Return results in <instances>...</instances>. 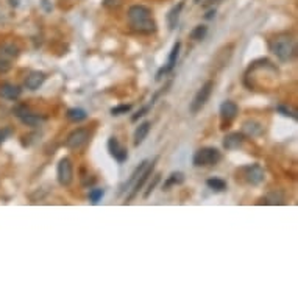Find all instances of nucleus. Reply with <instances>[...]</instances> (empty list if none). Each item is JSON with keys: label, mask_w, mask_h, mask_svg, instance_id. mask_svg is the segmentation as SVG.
<instances>
[{"label": "nucleus", "mask_w": 298, "mask_h": 298, "mask_svg": "<svg viewBox=\"0 0 298 298\" xmlns=\"http://www.w3.org/2000/svg\"><path fill=\"white\" fill-rule=\"evenodd\" d=\"M128 22L137 33L152 35L156 32V22L152 16V9L144 5H133L128 8Z\"/></svg>", "instance_id": "1"}, {"label": "nucleus", "mask_w": 298, "mask_h": 298, "mask_svg": "<svg viewBox=\"0 0 298 298\" xmlns=\"http://www.w3.org/2000/svg\"><path fill=\"white\" fill-rule=\"evenodd\" d=\"M272 52L276 55L280 61H291L297 53V47L289 36H280L272 43Z\"/></svg>", "instance_id": "2"}, {"label": "nucleus", "mask_w": 298, "mask_h": 298, "mask_svg": "<svg viewBox=\"0 0 298 298\" xmlns=\"http://www.w3.org/2000/svg\"><path fill=\"white\" fill-rule=\"evenodd\" d=\"M222 161V153L214 147H202L194 153L192 163L195 167H208L215 166Z\"/></svg>", "instance_id": "3"}, {"label": "nucleus", "mask_w": 298, "mask_h": 298, "mask_svg": "<svg viewBox=\"0 0 298 298\" xmlns=\"http://www.w3.org/2000/svg\"><path fill=\"white\" fill-rule=\"evenodd\" d=\"M213 89H214V83L213 82H206L200 89L197 91L194 100L191 102V106H189V111L191 114H197L200 113L202 109L205 108V105L210 100V97L213 94Z\"/></svg>", "instance_id": "4"}, {"label": "nucleus", "mask_w": 298, "mask_h": 298, "mask_svg": "<svg viewBox=\"0 0 298 298\" xmlns=\"http://www.w3.org/2000/svg\"><path fill=\"white\" fill-rule=\"evenodd\" d=\"M241 172H242V178L245 180V183L252 184V186L261 184L265 178V172L259 164H248L241 169Z\"/></svg>", "instance_id": "5"}, {"label": "nucleus", "mask_w": 298, "mask_h": 298, "mask_svg": "<svg viewBox=\"0 0 298 298\" xmlns=\"http://www.w3.org/2000/svg\"><path fill=\"white\" fill-rule=\"evenodd\" d=\"M56 176L61 186H71L74 181V166L69 158H61L56 167Z\"/></svg>", "instance_id": "6"}, {"label": "nucleus", "mask_w": 298, "mask_h": 298, "mask_svg": "<svg viewBox=\"0 0 298 298\" xmlns=\"http://www.w3.org/2000/svg\"><path fill=\"white\" fill-rule=\"evenodd\" d=\"M156 161H158V158H155V160L150 163L148 161V164H147V167L142 170V173L139 175L137 178H136V181H134V184H133V191L130 192V195L127 197V200H125V203H130L133 198L139 194V191L142 189L144 187V184L148 181V178H150L152 175H153V170H155V164H156Z\"/></svg>", "instance_id": "7"}, {"label": "nucleus", "mask_w": 298, "mask_h": 298, "mask_svg": "<svg viewBox=\"0 0 298 298\" xmlns=\"http://www.w3.org/2000/svg\"><path fill=\"white\" fill-rule=\"evenodd\" d=\"M87 139H89V131L86 128H77V130H74L67 136L66 147L72 148V150H78V148H82L87 142Z\"/></svg>", "instance_id": "8"}, {"label": "nucleus", "mask_w": 298, "mask_h": 298, "mask_svg": "<svg viewBox=\"0 0 298 298\" xmlns=\"http://www.w3.org/2000/svg\"><path fill=\"white\" fill-rule=\"evenodd\" d=\"M108 150H109V155H111L119 164H122V163H125L128 160L127 148L122 147L121 142H119V139L114 137V136H111L108 139Z\"/></svg>", "instance_id": "9"}, {"label": "nucleus", "mask_w": 298, "mask_h": 298, "mask_svg": "<svg viewBox=\"0 0 298 298\" xmlns=\"http://www.w3.org/2000/svg\"><path fill=\"white\" fill-rule=\"evenodd\" d=\"M180 48H181V43H175V44H173V47H172V50H170V55H169V59H167L166 66H163V67L160 69V71H158V74H156V80H161L163 75H167V74L170 72L172 69L175 67L176 59H178V55H180Z\"/></svg>", "instance_id": "10"}, {"label": "nucleus", "mask_w": 298, "mask_h": 298, "mask_svg": "<svg viewBox=\"0 0 298 298\" xmlns=\"http://www.w3.org/2000/svg\"><path fill=\"white\" fill-rule=\"evenodd\" d=\"M245 142V136L244 133H230L223 137V148L225 150H237L241 148Z\"/></svg>", "instance_id": "11"}, {"label": "nucleus", "mask_w": 298, "mask_h": 298, "mask_svg": "<svg viewBox=\"0 0 298 298\" xmlns=\"http://www.w3.org/2000/svg\"><path fill=\"white\" fill-rule=\"evenodd\" d=\"M45 78H47V75L44 72H39V71L30 72L25 78V87L30 89V91H36V89H39L44 85Z\"/></svg>", "instance_id": "12"}, {"label": "nucleus", "mask_w": 298, "mask_h": 298, "mask_svg": "<svg viewBox=\"0 0 298 298\" xmlns=\"http://www.w3.org/2000/svg\"><path fill=\"white\" fill-rule=\"evenodd\" d=\"M21 95H22L21 86L11 85V83L0 85V97H2V98H6V100H17Z\"/></svg>", "instance_id": "13"}, {"label": "nucleus", "mask_w": 298, "mask_h": 298, "mask_svg": "<svg viewBox=\"0 0 298 298\" xmlns=\"http://www.w3.org/2000/svg\"><path fill=\"white\" fill-rule=\"evenodd\" d=\"M237 113H239V106L231 100H225L220 105V117L226 122H231L233 119H236Z\"/></svg>", "instance_id": "14"}, {"label": "nucleus", "mask_w": 298, "mask_h": 298, "mask_svg": "<svg viewBox=\"0 0 298 298\" xmlns=\"http://www.w3.org/2000/svg\"><path fill=\"white\" fill-rule=\"evenodd\" d=\"M150 127H152V124L150 122H142L141 125H139L137 128H136V131H134V145L136 147H139L141 145L144 141H145V137L148 136V133H150Z\"/></svg>", "instance_id": "15"}, {"label": "nucleus", "mask_w": 298, "mask_h": 298, "mask_svg": "<svg viewBox=\"0 0 298 298\" xmlns=\"http://www.w3.org/2000/svg\"><path fill=\"white\" fill-rule=\"evenodd\" d=\"M183 6H184V2H180L178 5H175V6L170 9V11H169V14H167V25H169V28H170V30H175V28H176L178 19H180V13H181Z\"/></svg>", "instance_id": "16"}, {"label": "nucleus", "mask_w": 298, "mask_h": 298, "mask_svg": "<svg viewBox=\"0 0 298 298\" xmlns=\"http://www.w3.org/2000/svg\"><path fill=\"white\" fill-rule=\"evenodd\" d=\"M244 133L250 137H256V136H261L264 133V127L256 122V121H248L244 124Z\"/></svg>", "instance_id": "17"}, {"label": "nucleus", "mask_w": 298, "mask_h": 298, "mask_svg": "<svg viewBox=\"0 0 298 298\" xmlns=\"http://www.w3.org/2000/svg\"><path fill=\"white\" fill-rule=\"evenodd\" d=\"M66 117H67L71 122H75V124H77V122H83L85 119L87 117V114H86L85 109H82V108H71V109H67Z\"/></svg>", "instance_id": "18"}, {"label": "nucleus", "mask_w": 298, "mask_h": 298, "mask_svg": "<svg viewBox=\"0 0 298 298\" xmlns=\"http://www.w3.org/2000/svg\"><path fill=\"white\" fill-rule=\"evenodd\" d=\"M44 121H45L44 116L35 114V113H32V111L27 113L25 116L21 117V122L25 124V125H28V127H36V125H39V124H43Z\"/></svg>", "instance_id": "19"}, {"label": "nucleus", "mask_w": 298, "mask_h": 298, "mask_svg": "<svg viewBox=\"0 0 298 298\" xmlns=\"http://www.w3.org/2000/svg\"><path fill=\"white\" fill-rule=\"evenodd\" d=\"M0 55H2L3 58H6V59H9V61H11L13 58H17V55H19V48H17L14 44H11V43L3 44L2 47H0Z\"/></svg>", "instance_id": "20"}, {"label": "nucleus", "mask_w": 298, "mask_h": 298, "mask_svg": "<svg viewBox=\"0 0 298 298\" xmlns=\"http://www.w3.org/2000/svg\"><path fill=\"white\" fill-rule=\"evenodd\" d=\"M183 183H184V173H181V172H172L170 176H169L167 180H166L163 189L167 191L169 187L176 186V184H183Z\"/></svg>", "instance_id": "21"}, {"label": "nucleus", "mask_w": 298, "mask_h": 298, "mask_svg": "<svg viewBox=\"0 0 298 298\" xmlns=\"http://www.w3.org/2000/svg\"><path fill=\"white\" fill-rule=\"evenodd\" d=\"M206 186L210 187V189L215 191V192L226 191V181H223L222 178H210V180L206 181Z\"/></svg>", "instance_id": "22"}, {"label": "nucleus", "mask_w": 298, "mask_h": 298, "mask_svg": "<svg viewBox=\"0 0 298 298\" xmlns=\"http://www.w3.org/2000/svg\"><path fill=\"white\" fill-rule=\"evenodd\" d=\"M206 35H208V27L206 25H197L191 32L189 38L192 39V41H202V39L206 38Z\"/></svg>", "instance_id": "23"}, {"label": "nucleus", "mask_w": 298, "mask_h": 298, "mask_svg": "<svg viewBox=\"0 0 298 298\" xmlns=\"http://www.w3.org/2000/svg\"><path fill=\"white\" fill-rule=\"evenodd\" d=\"M283 205L284 203V198L280 192H273V194H269L265 198H262V200L259 202V205Z\"/></svg>", "instance_id": "24"}, {"label": "nucleus", "mask_w": 298, "mask_h": 298, "mask_svg": "<svg viewBox=\"0 0 298 298\" xmlns=\"http://www.w3.org/2000/svg\"><path fill=\"white\" fill-rule=\"evenodd\" d=\"M147 164H148V161H142L141 164H139L136 169H134V172L131 173V176H130V180H128L127 183H125V186H124V191L127 189V187H130L134 181H136V178L139 176V175H141L142 173V170H144V169L147 167Z\"/></svg>", "instance_id": "25"}, {"label": "nucleus", "mask_w": 298, "mask_h": 298, "mask_svg": "<svg viewBox=\"0 0 298 298\" xmlns=\"http://www.w3.org/2000/svg\"><path fill=\"white\" fill-rule=\"evenodd\" d=\"M131 111V105H117L114 108H111V116H122V114H127Z\"/></svg>", "instance_id": "26"}, {"label": "nucleus", "mask_w": 298, "mask_h": 298, "mask_svg": "<svg viewBox=\"0 0 298 298\" xmlns=\"http://www.w3.org/2000/svg\"><path fill=\"white\" fill-rule=\"evenodd\" d=\"M103 195H105L103 189H92L91 192H89V202H91L92 205H97L103 198Z\"/></svg>", "instance_id": "27"}, {"label": "nucleus", "mask_w": 298, "mask_h": 298, "mask_svg": "<svg viewBox=\"0 0 298 298\" xmlns=\"http://www.w3.org/2000/svg\"><path fill=\"white\" fill-rule=\"evenodd\" d=\"M160 180H161V175L160 173H156V175H153V181L148 184V187H147V191L144 192V198H148L152 195V192L155 191V187H156V184L160 183Z\"/></svg>", "instance_id": "28"}, {"label": "nucleus", "mask_w": 298, "mask_h": 298, "mask_svg": "<svg viewBox=\"0 0 298 298\" xmlns=\"http://www.w3.org/2000/svg\"><path fill=\"white\" fill-rule=\"evenodd\" d=\"M150 108H152V103H148V105H145V106H142L141 109H139V111L136 113V114H133L131 116V122H137L139 119L141 117H144L148 111H150Z\"/></svg>", "instance_id": "29"}, {"label": "nucleus", "mask_w": 298, "mask_h": 298, "mask_svg": "<svg viewBox=\"0 0 298 298\" xmlns=\"http://www.w3.org/2000/svg\"><path fill=\"white\" fill-rule=\"evenodd\" d=\"M276 111L278 113H281L283 116H286V117H292V119H297V113L294 111V109H291V108H287V106H284V105H280L276 108Z\"/></svg>", "instance_id": "30"}, {"label": "nucleus", "mask_w": 298, "mask_h": 298, "mask_svg": "<svg viewBox=\"0 0 298 298\" xmlns=\"http://www.w3.org/2000/svg\"><path fill=\"white\" fill-rule=\"evenodd\" d=\"M9 67H11V61L6 58H3L2 55H0V74H5L9 71Z\"/></svg>", "instance_id": "31"}, {"label": "nucleus", "mask_w": 298, "mask_h": 298, "mask_svg": "<svg viewBox=\"0 0 298 298\" xmlns=\"http://www.w3.org/2000/svg\"><path fill=\"white\" fill-rule=\"evenodd\" d=\"M124 0H103V6L108 9H116L122 5Z\"/></svg>", "instance_id": "32"}, {"label": "nucleus", "mask_w": 298, "mask_h": 298, "mask_svg": "<svg viewBox=\"0 0 298 298\" xmlns=\"http://www.w3.org/2000/svg\"><path fill=\"white\" fill-rule=\"evenodd\" d=\"M13 113H14V116H17L19 119H21L22 116H25L27 113H30V109H28L25 105H19V106H16V108L13 109Z\"/></svg>", "instance_id": "33"}, {"label": "nucleus", "mask_w": 298, "mask_h": 298, "mask_svg": "<svg viewBox=\"0 0 298 298\" xmlns=\"http://www.w3.org/2000/svg\"><path fill=\"white\" fill-rule=\"evenodd\" d=\"M11 134H13L11 128H0V144L5 142L8 139V136H11Z\"/></svg>", "instance_id": "34"}, {"label": "nucleus", "mask_w": 298, "mask_h": 298, "mask_svg": "<svg viewBox=\"0 0 298 298\" xmlns=\"http://www.w3.org/2000/svg\"><path fill=\"white\" fill-rule=\"evenodd\" d=\"M214 16H215V9H211V11H208V14L205 17L208 19V21H210V19H213Z\"/></svg>", "instance_id": "35"}, {"label": "nucleus", "mask_w": 298, "mask_h": 298, "mask_svg": "<svg viewBox=\"0 0 298 298\" xmlns=\"http://www.w3.org/2000/svg\"><path fill=\"white\" fill-rule=\"evenodd\" d=\"M195 3H200V0H195Z\"/></svg>", "instance_id": "36"}]
</instances>
